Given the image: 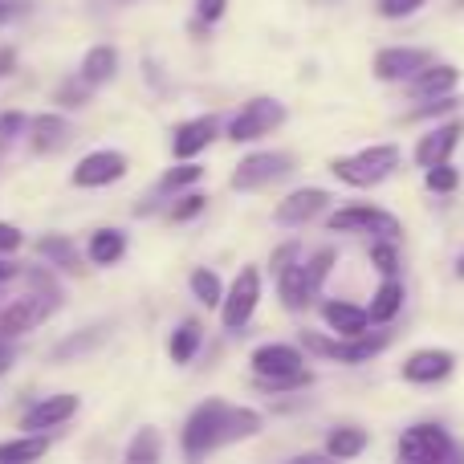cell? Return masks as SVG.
I'll list each match as a JSON object with an SVG mask.
<instances>
[{
  "label": "cell",
  "instance_id": "6da1fadb",
  "mask_svg": "<svg viewBox=\"0 0 464 464\" xmlns=\"http://www.w3.org/2000/svg\"><path fill=\"white\" fill-rule=\"evenodd\" d=\"M261 424H265L261 411L237 408V403H225V400H208L188 416L179 444H184V457L196 464V460L208 457V452L228 449V444H240V440H248V436H256Z\"/></svg>",
  "mask_w": 464,
  "mask_h": 464
},
{
  "label": "cell",
  "instance_id": "7a4b0ae2",
  "mask_svg": "<svg viewBox=\"0 0 464 464\" xmlns=\"http://www.w3.org/2000/svg\"><path fill=\"white\" fill-rule=\"evenodd\" d=\"M395 168H400V147L395 143H375L354 155L330 160V171H334L346 188H379L383 179L395 176Z\"/></svg>",
  "mask_w": 464,
  "mask_h": 464
},
{
  "label": "cell",
  "instance_id": "3957f363",
  "mask_svg": "<svg viewBox=\"0 0 464 464\" xmlns=\"http://www.w3.org/2000/svg\"><path fill=\"white\" fill-rule=\"evenodd\" d=\"M400 464H464V444L444 424H411L400 436Z\"/></svg>",
  "mask_w": 464,
  "mask_h": 464
},
{
  "label": "cell",
  "instance_id": "277c9868",
  "mask_svg": "<svg viewBox=\"0 0 464 464\" xmlns=\"http://www.w3.org/2000/svg\"><path fill=\"white\" fill-rule=\"evenodd\" d=\"M392 338L387 334H362V338H322V334H302V346L318 359H334L346 367H359V362L375 359L379 351H387Z\"/></svg>",
  "mask_w": 464,
  "mask_h": 464
},
{
  "label": "cell",
  "instance_id": "5b68a950",
  "mask_svg": "<svg viewBox=\"0 0 464 464\" xmlns=\"http://www.w3.org/2000/svg\"><path fill=\"white\" fill-rule=\"evenodd\" d=\"M294 171V155L285 151H256V155H245L232 171V192H261V188L277 184Z\"/></svg>",
  "mask_w": 464,
  "mask_h": 464
},
{
  "label": "cell",
  "instance_id": "8992f818",
  "mask_svg": "<svg viewBox=\"0 0 464 464\" xmlns=\"http://www.w3.org/2000/svg\"><path fill=\"white\" fill-rule=\"evenodd\" d=\"M256 302H261V273H256V265H245L225 289V302H220L225 330H245L248 318L256 314Z\"/></svg>",
  "mask_w": 464,
  "mask_h": 464
},
{
  "label": "cell",
  "instance_id": "52a82bcc",
  "mask_svg": "<svg viewBox=\"0 0 464 464\" xmlns=\"http://www.w3.org/2000/svg\"><path fill=\"white\" fill-rule=\"evenodd\" d=\"M326 228L330 232H375V240H400V232H403L400 217L375 208V204H351V208L330 212Z\"/></svg>",
  "mask_w": 464,
  "mask_h": 464
},
{
  "label": "cell",
  "instance_id": "ba28073f",
  "mask_svg": "<svg viewBox=\"0 0 464 464\" xmlns=\"http://www.w3.org/2000/svg\"><path fill=\"white\" fill-rule=\"evenodd\" d=\"M285 122V106L277 98H253L237 111V119L228 122V139L232 143H253L261 135H273V130Z\"/></svg>",
  "mask_w": 464,
  "mask_h": 464
},
{
  "label": "cell",
  "instance_id": "9c48e42d",
  "mask_svg": "<svg viewBox=\"0 0 464 464\" xmlns=\"http://www.w3.org/2000/svg\"><path fill=\"white\" fill-rule=\"evenodd\" d=\"M53 310H57V294H49V289H45V294L16 297L13 305H5V310H0V343H13V338L37 330Z\"/></svg>",
  "mask_w": 464,
  "mask_h": 464
},
{
  "label": "cell",
  "instance_id": "30bf717a",
  "mask_svg": "<svg viewBox=\"0 0 464 464\" xmlns=\"http://www.w3.org/2000/svg\"><path fill=\"white\" fill-rule=\"evenodd\" d=\"M436 57L428 53V49H416V45H387V49H379L375 53V78L379 82H411V78H420V73L432 65Z\"/></svg>",
  "mask_w": 464,
  "mask_h": 464
},
{
  "label": "cell",
  "instance_id": "8fae6325",
  "mask_svg": "<svg viewBox=\"0 0 464 464\" xmlns=\"http://www.w3.org/2000/svg\"><path fill=\"white\" fill-rule=\"evenodd\" d=\"M305 371V354L289 343H265L253 351V375L256 383H269V379H289Z\"/></svg>",
  "mask_w": 464,
  "mask_h": 464
},
{
  "label": "cell",
  "instance_id": "7c38bea8",
  "mask_svg": "<svg viewBox=\"0 0 464 464\" xmlns=\"http://www.w3.org/2000/svg\"><path fill=\"white\" fill-rule=\"evenodd\" d=\"M217 135H220L217 114H200V119H192V122H179L176 139H171V155H176L179 163H192L196 155L208 151V147L217 143Z\"/></svg>",
  "mask_w": 464,
  "mask_h": 464
},
{
  "label": "cell",
  "instance_id": "4fadbf2b",
  "mask_svg": "<svg viewBox=\"0 0 464 464\" xmlns=\"http://www.w3.org/2000/svg\"><path fill=\"white\" fill-rule=\"evenodd\" d=\"M326 204H330L326 188H297V192H289L285 200L277 204L273 220H277L281 228H302V225H310L318 212H326Z\"/></svg>",
  "mask_w": 464,
  "mask_h": 464
},
{
  "label": "cell",
  "instance_id": "5bb4252c",
  "mask_svg": "<svg viewBox=\"0 0 464 464\" xmlns=\"http://www.w3.org/2000/svg\"><path fill=\"white\" fill-rule=\"evenodd\" d=\"M122 176H127V155L122 151H90L73 168V184L78 188H111Z\"/></svg>",
  "mask_w": 464,
  "mask_h": 464
},
{
  "label": "cell",
  "instance_id": "9a60e30c",
  "mask_svg": "<svg viewBox=\"0 0 464 464\" xmlns=\"http://www.w3.org/2000/svg\"><path fill=\"white\" fill-rule=\"evenodd\" d=\"M73 411H78V395H70V392H62V395H45L41 403H33V408L24 411L21 428H24V432L49 436L53 428H62L65 420H73Z\"/></svg>",
  "mask_w": 464,
  "mask_h": 464
},
{
  "label": "cell",
  "instance_id": "2e32d148",
  "mask_svg": "<svg viewBox=\"0 0 464 464\" xmlns=\"http://www.w3.org/2000/svg\"><path fill=\"white\" fill-rule=\"evenodd\" d=\"M452 367H457V354L444 351V346H424V351L408 354L403 359V379L408 383H440V379L452 375Z\"/></svg>",
  "mask_w": 464,
  "mask_h": 464
},
{
  "label": "cell",
  "instance_id": "e0dca14e",
  "mask_svg": "<svg viewBox=\"0 0 464 464\" xmlns=\"http://www.w3.org/2000/svg\"><path fill=\"white\" fill-rule=\"evenodd\" d=\"M460 135H464V122H460V119L440 122V127L428 130V135L416 143V163H420L424 171L436 168V163H449L452 151H457V143H460Z\"/></svg>",
  "mask_w": 464,
  "mask_h": 464
},
{
  "label": "cell",
  "instance_id": "ac0fdd59",
  "mask_svg": "<svg viewBox=\"0 0 464 464\" xmlns=\"http://www.w3.org/2000/svg\"><path fill=\"white\" fill-rule=\"evenodd\" d=\"M322 318L334 330V338H362L371 334V314L367 305L354 302H322Z\"/></svg>",
  "mask_w": 464,
  "mask_h": 464
},
{
  "label": "cell",
  "instance_id": "d6986e66",
  "mask_svg": "<svg viewBox=\"0 0 464 464\" xmlns=\"http://www.w3.org/2000/svg\"><path fill=\"white\" fill-rule=\"evenodd\" d=\"M408 86H411V94H416L420 102H436V98L457 94L460 70H457V65H449V62H432L424 73H420V78H411Z\"/></svg>",
  "mask_w": 464,
  "mask_h": 464
},
{
  "label": "cell",
  "instance_id": "ffe728a7",
  "mask_svg": "<svg viewBox=\"0 0 464 464\" xmlns=\"http://www.w3.org/2000/svg\"><path fill=\"white\" fill-rule=\"evenodd\" d=\"M277 294H281V305L285 310H305V305L318 297V289H314L310 273H305V265H285V269H277Z\"/></svg>",
  "mask_w": 464,
  "mask_h": 464
},
{
  "label": "cell",
  "instance_id": "44dd1931",
  "mask_svg": "<svg viewBox=\"0 0 464 464\" xmlns=\"http://www.w3.org/2000/svg\"><path fill=\"white\" fill-rule=\"evenodd\" d=\"M70 143V122L57 119V114H37L29 119V147L37 155H53Z\"/></svg>",
  "mask_w": 464,
  "mask_h": 464
},
{
  "label": "cell",
  "instance_id": "7402d4cb",
  "mask_svg": "<svg viewBox=\"0 0 464 464\" xmlns=\"http://www.w3.org/2000/svg\"><path fill=\"white\" fill-rule=\"evenodd\" d=\"M400 310H403V281L400 277H383V285L375 289V297H371V305H367L371 322H375V326H387Z\"/></svg>",
  "mask_w": 464,
  "mask_h": 464
},
{
  "label": "cell",
  "instance_id": "603a6c76",
  "mask_svg": "<svg viewBox=\"0 0 464 464\" xmlns=\"http://www.w3.org/2000/svg\"><path fill=\"white\" fill-rule=\"evenodd\" d=\"M49 452V436H37V432H24L16 440H5L0 444V464H33Z\"/></svg>",
  "mask_w": 464,
  "mask_h": 464
},
{
  "label": "cell",
  "instance_id": "cb8c5ba5",
  "mask_svg": "<svg viewBox=\"0 0 464 464\" xmlns=\"http://www.w3.org/2000/svg\"><path fill=\"white\" fill-rule=\"evenodd\" d=\"M119 70V53L111 45H94L86 57H82V82L86 86H106Z\"/></svg>",
  "mask_w": 464,
  "mask_h": 464
},
{
  "label": "cell",
  "instance_id": "d4e9b609",
  "mask_svg": "<svg viewBox=\"0 0 464 464\" xmlns=\"http://www.w3.org/2000/svg\"><path fill=\"white\" fill-rule=\"evenodd\" d=\"M163 460V436L155 428H139L127 444V457L122 464H160Z\"/></svg>",
  "mask_w": 464,
  "mask_h": 464
},
{
  "label": "cell",
  "instance_id": "484cf974",
  "mask_svg": "<svg viewBox=\"0 0 464 464\" xmlns=\"http://www.w3.org/2000/svg\"><path fill=\"white\" fill-rule=\"evenodd\" d=\"M367 444H371V436L362 432V428H351V424H346V428H334V432L326 436V452H330L334 460H354L362 449H367Z\"/></svg>",
  "mask_w": 464,
  "mask_h": 464
},
{
  "label": "cell",
  "instance_id": "4316f807",
  "mask_svg": "<svg viewBox=\"0 0 464 464\" xmlns=\"http://www.w3.org/2000/svg\"><path fill=\"white\" fill-rule=\"evenodd\" d=\"M122 253H127V237L119 228H98L90 237V261L94 265H114Z\"/></svg>",
  "mask_w": 464,
  "mask_h": 464
},
{
  "label": "cell",
  "instance_id": "83f0119b",
  "mask_svg": "<svg viewBox=\"0 0 464 464\" xmlns=\"http://www.w3.org/2000/svg\"><path fill=\"white\" fill-rule=\"evenodd\" d=\"M200 343H204V326L188 318V322H179V326H176L168 351H171V359H176V362H192L196 351H200Z\"/></svg>",
  "mask_w": 464,
  "mask_h": 464
},
{
  "label": "cell",
  "instance_id": "f1b7e54d",
  "mask_svg": "<svg viewBox=\"0 0 464 464\" xmlns=\"http://www.w3.org/2000/svg\"><path fill=\"white\" fill-rule=\"evenodd\" d=\"M200 176H204V168H200L196 160H192V163H179V168H171L168 176H163L160 184H155V196H176V192H188V188H192Z\"/></svg>",
  "mask_w": 464,
  "mask_h": 464
},
{
  "label": "cell",
  "instance_id": "f546056e",
  "mask_svg": "<svg viewBox=\"0 0 464 464\" xmlns=\"http://www.w3.org/2000/svg\"><path fill=\"white\" fill-rule=\"evenodd\" d=\"M188 281H192V294L200 297V305H208L212 310V305L225 302V285H220V277L212 269H192V277Z\"/></svg>",
  "mask_w": 464,
  "mask_h": 464
},
{
  "label": "cell",
  "instance_id": "4dcf8cb0",
  "mask_svg": "<svg viewBox=\"0 0 464 464\" xmlns=\"http://www.w3.org/2000/svg\"><path fill=\"white\" fill-rule=\"evenodd\" d=\"M371 265H375L383 277L400 273V245L395 240H371Z\"/></svg>",
  "mask_w": 464,
  "mask_h": 464
},
{
  "label": "cell",
  "instance_id": "1f68e13d",
  "mask_svg": "<svg viewBox=\"0 0 464 464\" xmlns=\"http://www.w3.org/2000/svg\"><path fill=\"white\" fill-rule=\"evenodd\" d=\"M41 256H49L53 265H62V269L78 273V253H73V245L65 237H45L41 240Z\"/></svg>",
  "mask_w": 464,
  "mask_h": 464
},
{
  "label": "cell",
  "instance_id": "d6a6232c",
  "mask_svg": "<svg viewBox=\"0 0 464 464\" xmlns=\"http://www.w3.org/2000/svg\"><path fill=\"white\" fill-rule=\"evenodd\" d=\"M424 184L432 188V192L449 196V192H457V188H460V171L452 168V163H436V168L424 171Z\"/></svg>",
  "mask_w": 464,
  "mask_h": 464
},
{
  "label": "cell",
  "instance_id": "836d02e7",
  "mask_svg": "<svg viewBox=\"0 0 464 464\" xmlns=\"http://www.w3.org/2000/svg\"><path fill=\"white\" fill-rule=\"evenodd\" d=\"M428 0H375V13L383 21H403V16H416Z\"/></svg>",
  "mask_w": 464,
  "mask_h": 464
},
{
  "label": "cell",
  "instance_id": "e575fe53",
  "mask_svg": "<svg viewBox=\"0 0 464 464\" xmlns=\"http://www.w3.org/2000/svg\"><path fill=\"white\" fill-rule=\"evenodd\" d=\"M330 269H334V248H318V253L305 261V273H310L314 289H322V281L330 277Z\"/></svg>",
  "mask_w": 464,
  "mask_h": 464
},
{
  "label": "cell",
  "instance_id": "d590c367",
  "mask_svg": "<svg viewBox=\"0 0 464 464\" xmlns=\"http://www.w3.org/2000/svg\"><path fill=\"white\" fill-rule=\"evenodd\" d=\"M204 204H208V196H200V192H184V196H179V204H176V208H171V220H176V225H179V220H192V217H200V212H204Z\"/></svg>",
  "mask_w": 464,
  "mask_h": 464
},
{
  "label": "cell",
  "instance_id": "8d00e7d4",
  "mask_svg": "<svg viewBox=\"0 0 464 464\" xmlns=\"http://www.w3.org/2000/svg\"><path fill=\"white\" fill-rule=\"evenodd\" d=\"M449 111H457V94H449V98H436V102H424V106H420V111H411V119L428 122V119H440V114H449Z\"/></svg>",
  "mask_w": 464,
  "mask_h": 464
},
{
  "label": "cell",
  "instance_id": "74e56055",
  "mask_svg": "<svg viewBox=\"0 0 464 464\" xmlns=\"http://www.w3.org/2000/svg\"><path fill=\"white\" fill-rule=\"evenodd\" d=\"M228 0H196V16H200L204 24H217L220 16H225Z\"/></svg>",
  "mask_w": 464,
  "mask_h": 464
},
{
  "label": "cell",
  "instance_id": "f35d334b",
  "mask_svg": "<svg viewBox=\"0 0 464 464\" xmlns=\"http://www.w3.org/2000/svg\"><path fill=\"white\" fill-rule=\"evenodd\" d=\"M265 392H297V387H310V371H302V375H289V379H269V383H261Z\"/></svg>",
  "mask_w": 464,
  "mask_h": 464
},
{
  "label": "cell",
  "instance_id": "ab89813d",
  "mask_svg": "<svg viewBox=\"0 0 464 464\" xmlns=\"http://www.w3.org/2000/svg\"><path fill=\"white\" fill-rule=\"evenodd\" d=\"M21 228L16 225H5V220H0V253H16V248H21Z\"/></svg>",
  "mask_w": 464,
  "mask_h": 464
},
{
  "label": "cell",
  "instance_id": "60d3db41",
  "mask_svg": "<svg viewBox=\"0 0 464 464\" xmlns=\"http://www.w3.org/2000/svg\"><path fill=\"white\" fill-rule=\"evenodd\" d=\"M289 464H343V460H334L330 452H305V457H294Z\"/></svg>",
  "mask_w": 464,
  "mask_h": 464
},
{
  "label": "cell",
  "instance_id": "b9f144b4",
  "mask_svg": "<svg viewBox=\"0 0 464 464\" xmlns=\"http://www.w3.org/2000/svg\"><path fill=\"white\" fill-rule=\"evenodd\" d=\"M13 277H16V265L0 261V285H5V281H13Z\"/></svg>",
  "mask_w": 464,
  "mask_h": 464
},
{
  "label": "cell",
  "instance_id": "7bdbcfd3",
  "mask_svg": "<svg viewBox=\"0 0 464 464\" xmlns=\"http://www.w3.org/2000/svg\"><path fill=\"white\" fill-rule=\"evenodd\" d=\"M457 277H464V256H460V261H457Z\"/></svg>",
  "mask_w": 464,
  "mask_h": 464
},
{
  "label": "cell",
  "instance_id": "ee69618b",
  "mask_svg": "<svg viewBox=\"0 0 464 464\" xmlns=\"http://www.w3.org/2000/svg\"><path fill=\"white\" fill-rule=\"evenodd\" d=\"M5 367H8V362H0V371H5Z\"/></svg>",
  "mask_w": 464,
  "mask_h": 464
}]
</instances>
